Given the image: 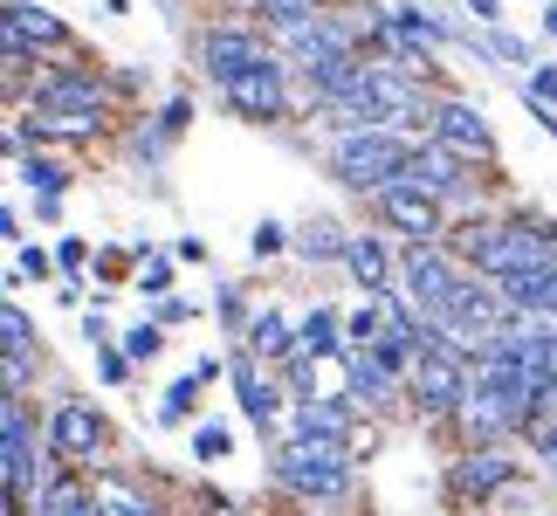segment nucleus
I'll use <instances>...</instances> for the list:
<instances>
[{
	"label": "nucleus",
	"instance_id": "nucleus-5",
	"mask_svg": "<svg viewBox=\"0 0 557 516\" xmlns=\"http://www.w3.org/2000/svg\"><path fill=\"white\" fill-rule=\"evenodd\" d=\"M406 393H413L426 414H461V400L475 393L468 385V365H461V352H447V344H434L413 372H406Z\"/></svg>",
	"mask_w": 557,
	"mask_h": 516
},
{
	"label": "nucleus",
	"instance_id": "nucleus-3",
	"mask_svg": "<svg viewBox=\"0 0 557 516\" xmlns=\"http://www.w3.org/2000/svg\"><path fill=\"white\" fill-rule=\"evenodd\" d=\"M351 462L358 447H337V441H289L283 455H275V482L289 489V496H345L351 489Z\"/></svg>",
	"mask_w": 557,
	"mask_h": 516
},
{
	"label": "nucleus",
	"instance_id": "nucleus-22",
	"mask_svg": "<svg viewBox=\"0 0 557 516\" xmlns=\"http://www.w3.org/2000/svg\"><path fill=\"white\" fill-rule=\"evenodd\" d=\"M351 406H385L393 400V372L372 358V352H351V393H345Z\"/></svg>",
	"mask_w": 557,
	"mask_h": 516
},
{
	"label": "nucleus",
	"instance_id": "nucleus-13",
	"mask_svg": "<svg viewBox=\"0 0 557 516\" xmlns=\"http://www.w3.org/2000/svg\"><path fill=\"white\" fill-rule=\"evenodd\" d=\"M234 111H248V118H262V124H275V118H289V83H283V70L275 62H262V70H248L242 83H234Z\"/></svg>",
	"mask_w": 557,
	"mask_h": 516
},
{
	"label": "nucleus",
	"instance_id": "nucleus-34",
	"mask_svg": "<svg viewBox=\"0 0 557 516\" xmlns=\"http://www.w3.org/2000/svg\"><path fill=\"white\" fill-rule=\"evenodd\" d=\"M138 290H145V296H165V290H173V262H165V255H159V262L138 275Z\"/></svg>",
	"mask_w": 557,
	"mask_h": 516
},
{
	"label": "nucleus",
	"instance_id": "nucleus-12",
	"mask_svg": "<svg viewBox=\"0 0 557 516\" xmlns=\"http://www.w3.org/2000/svg\"><path fill=\"white\" fill-rule=\"evenodd\" d=\"M289 434H296V441H337V447H358L351 400H304V406L289 414Z\"/></svg>",
	"mask_w": 557,
	"mask_h": 516
},
{
	"label": "nucleus",
	"instance_id": "nucleus-11",
	"mask_svg": "<svg viewBox=\"0 0 557 516\" xmlns=\"http://www.w3.org/2000/svg\"><path fill=\"white\" fill-rule=\"evenodd\" d=\"M379 213H385V228L413 234V242H434V234H441V200L420 193V186H406V180L379 193Z\"/></svg>",
	"mask_w": 557,
	"mask_h": 516
},
{
	"label": "nucleus",
	"instance_id": "nucleus-39",
	"mask_svg": "<svg viewBox=\"0 0 557 516\" xmlns=\"http://www.w3.org/2000/svg\"><path fill=\"white\" fill-rule=\"evenodd\" d=\"M544 35H557V0H550V8H544Z\"/></svg>",
	"mask_w": 557,
	"mask_h": 516
},
{
	"label": "nucleus",
	"instance_id": "nucleus-10",
	"mask_svg": "<svg viewBox=\"0 0 557 516\" xmlns=\"http://www.w3.org/2000/svg\"><path fill=\"white\" fill-rule=\"evenodd\" d=\"M461 172H468V159H461V152H447L441 138H420V145H413V165H406V186L434 193V200H455V193L468 186Z\"/></svg>",
	"mask_w": 557,
	"mask_h": 516
},
{
	"label": "nucleus",
	"instance_id": "nucleus-26",
	"mask_svg": "<svg viewBox=\"0 0 557 516\" xmlns=\"http://www.w3.org/2000/svg\"><path fill=\"white\" fill-rule=\"evenodd\" d=\"M21 180H28L41 200H62V193H70V172L49 165V159H21Z\"/></svg>",
	"mask_w": 557,
	"mask_h": 516
},
{
	"label": "nucleus",
	"instance_id": "nucleus-7",
	"mask_svg": "<svg viewBox=\"0 0 557 516\" xmlns=\"http://www.w3.org/2000/svg\"><path fill=\"white\" fill-rule=\"evenodd\" d=\"M269 62V49L255 41V28H207L200 35V70L221 83V90H234L248 70H262Z\"/></svg>",
	"mask_w": 557,
	"mask_h": 516
},
{
	"label": "nucleus",
	"instance_id": "nucleus-8",
	"mask_svg": "<svg viewBox=\"0 0 557 516\" xmlns=\"http://www.w3.org/2000/svg\"><path fill=\"white\" fill-rule=\"evenodd\" d=\"M434 138L447 145V152H461V159H496V138H488V124H482V111L468 97H441L434 103Z\"/></svg>",
	"mask_w": 557,
	"mask_h": 516
},
{
	"label": "nucleus",
	"instance_id": "nucleus-31",
	"mask_svg": "<svg viewBox=\"0 0 557 516\" xmlns=\"http://www.w3.org/2000/svg\"><path fill=\"white\" fill-rule=\"evenodd\" d=\"M289 242H296V234H289L283 221H262V228L248 234V255H255V262H262V255H275V248H289Z\"/></svg>",
	"mask_w": 557,
	"mask_h": 516
},
{
	"label": "nucleus",
	"instance_id": "nucleus-30",
	"mask_svg": "<svg viewBox=\"0 0 557 516\" xmlns=\"http://www.w3.org/2000/svg\"><path fill=\"white\" fill-rule=\"evenodd\" d=\"M227 447H234V441H227L221 420H200V427H193V455H200V462H221Z\"/></svg>",
	"mask_w": 557,
	"mask_h": 516
},
{
	"label": "nucleus",
	"instance_id": "nucleus-23",
	"mask_svg": "<svg viewBox=\"0 0 557 516\" xmlns=\"http://www.w3.org/2000/svg\"><path fill=\"white\" fill-rule=\"evenodd\" d=\"M248 344H255L262 358H296V331H289L283 310H262V317H255V324H248Z\"/></svg>",
	"mask_w": 557,
	"mask_h": 516
},
{
	"label": "nucleus",
	"instance_id": "nucleus-2",
	"mask_svg": "<svg viewBox=\"0 0 557 516\" xmlns=\"http://www.w3.org/2000/svg\"><path fill=\"white\" fill-rule=\"evenodd\" d=\"M550 248H557V234L537 228V221H488V228H468V262H475L482 275H496V283H509V275H523V269H537Z\"/></svg>",
	"mask_w": 557,
	"mask_h": 516
},
{
	"label": "nucleus",
	"instance_id": "nucleus-19",
	"mask_svg": "<svg viewBox=\"0 0 557 516\" xmlns=\"http://www.w3.org/2000/svg\"><path fill=\"white\" fill-rule=\"evenodd\" d=\"M324 352H351V344H345V317L331 304H317L304 317V331H296V358H324Z\"/></svg>",
	"mask_w": 557,
	"mask_h": 516
},
{
	"label": "nucleus",
	"instance_id": "nucleus-33",
	"mask_svg": "<svg viewBox=\"0 0 557 516\" xmlns=\"http://www.w3.org/2000/svg\"><path fill=\"white\" fill-rule=\"evenodd\" d=\"M14 275H21V283H28V275H35V283H49V275H55V262H49L41 248H21V255H14Z\"/></svg>",
	"mask_w": 557,
	"mask_h": 516
},
{
	"label": "nucleus",
	"instance_id": "nucleus-32",
	"mask_svg": "<svg viewBox=\"0 0 557 516\" xmlns=\"http://www.w3.org/2000/svg\"><path fill=\"white\" fill-rule=\"evenodd\" d=\"M523 97L550 111V103H557V62H530V90H523Z\"/></svg>",
	"mask_w": 557,
	"mask_h": 516
},
{
	"label": "nucleus",
	"instance_id": "nucleus-1",
	"mask_svg": "<svg viewBox=\"0 0 557 516\" xmlns=\"http://www.w3.org/2000/svg\"><path fill=\"white\" fill-rule=\"evenodd\" d=\"M406 165H413V145H406L399 132H385V124H358V132H345L331 145V172L345 180L351 193H379L406 180Z\"/></svg>",
	"mask_w": 557,
	"mask_h": 516
},
{
	"label": "nucleus",
	"instance_id": "nucleus-29",
	"mask_svg": "<svg viewBox=\"0 0 557 516\" xmlns=\"http://www.w3.org/2000/svg\"><path fill=\"white\" fill-rule=\"evenodd\" d=\"M159 352H165V331L159 324H132V331H124V358L145 365V358H159Z\"/></svg>",
	"mask_w": 557,
	"mask_h": 516
},
{
	"label": "nucleus",
	"instance_id": "nucleus-6",
	"mask_svg": "<svg viewBox=\"0 0 557 516\" xmlns=\"http://www.w3.org/2000/svg\"><path fill=\"white\" fill-rule=\"evenodd\" d=\"M49 455L62 468H83L90 455H103V414L90 400H62L55 420H49Z\"/></svg>",
	"mask_w": 557,
	"mask_h": 516
},
{
	"label": "nucleus",
	"instance_id": "nucleus-21",
	"mask_svg": "<svg viewBox=\"0 0 557 516\" xmlns=\"http://www.w3.org/2000/svg\"><path fill=\"white\" fill-rule=\"evenodd\" d=\"M35 103H83V111H103V83L83 76V70H55V76L35 90Z\"/></svg>",
	"mask_w": 557,
	"mask_h": 516
},
{
	"label": "nucleus",
	"instance_id": "nucleus-40",
	"mask_svg": "<svg viewBox=\"0 0 557 516\" xmlns=\"http://www.w3.org/2000/svg\"><path fill=\"white\" fill-rule=\"evenodd\" d=\"M207 516H242V509H234V503H207Z\"/></svg>",
	"mask_w": 557,
	"mask_h": 516
},
{
	"label": "nucleus",
	"instance_id": "nucleus-15",
	"mask_svg": "<svg viewBox=\"0 0 557 516\" xmlns=\"http://www.w3.org/2000/svg\"><path fill=\"white\" fill-rule=\"evenodd\" d=\"M345 269L358 275V290H366V296H393V255H385L379 234H351Z\"/></svg>",
	"mask_w": 557,
	"mask_h": 516
},
{
	"label": "nucleus",
	"instance_id": "nucleus-16",
	"mask_svg": "<svg viewBox=\"0 0 557 516\" xmlns=\"http://www.w3.org/2000/svg\"><path fill=\"white\" fill-rule=\"evenodd\" d=\"M304 262H345V248H351V234L331 221V213H310L304 228H296V242H289Z\"/></svg>",
	"mask_w": 557,
	"mask_h": 516
},
{
	"label": "nucleus",
	"instance_id": "nucleus-28",
	"mask_svg": "<svg viewBox=\"0 0 557 516\" xmlns=\"http://www.w3.org/2000/svg\"><path fill=\"white\" fill-rule=\"evenodd\" d=\"M393 35L399 41H441L447 28H441V21H426L420 8H393Z\"/></svg>",
	"mask_w": 557,
	"mask_h": 516
},
{
	"label": "nucleus",
	"instance_id": "nucleus-9",
	"mask_svg": "<svg viewBox=\"0 0 557 516\" xmlns=\"http://www.w3.org/2000/svg\"><path fill=\"white\" fill-rule=\"evenodd\" d=\"M461 434H468V447H496L503 434H509V427H530L523 414H517V406H509L503 393H488V385H475V393H468L461 400Z\"/></svg>",
	"mask_w": 557,
	"mask_h": 516
},
{
	"label": "nucleus",
	"instance_id": "nucleus-41",
	"mask_svg": "<svg viewBox=\"0 0 557 516\" xmlns=\"http://www.w3.org/2000/svg\"><path fill=\"white\" fill-rule=\"evenodd\" d=\"M550 393H557V358H550Z\"/></svg>",
	"mask_w": 557,
	"mask_h": 516
},
{
	"label": "nucleus",
	"instance_id": "nucleus-24",
	"mask_svg": "<svg viewBox=\"0 0 557 516\" xmlns=\"http://www.w3.org/2000/svg\"><path fill=\"white\" fill-rule=\"evenodd\" d=\"M97 503H103V516H159V503L138 496L124 476H103V482H97Z\"/></svg>",
	"mask_w": 557,
	"mask_h": 516
},
{
	"label": "nucleus",
	"instance_id": "nucleus-20",
	"mask_svg": "<svg viewBox=\"0 0 557 516\" xmlns=\"http://www.w3.org/2000/svg\"><path fill=\"white\" fill-rule=\"evenodd\" d=\"M8 35L35 41V49H55V41H70V28H62L49 8H35V0H8Z\"/></svg>",
	"mask_w": 557,
	"mask_h": 516
},
{
	"label": "nucleus",
	"instance_id": "nucleus-4",
	"mask_svg": "<svg viewBox=\"0 0 557 516\" xmlns=\"http://www.w3.org/2000/svg\"><path fill=\"white\" fill-rule=\"evenodd\" d=\"M399 283H406L399 296L420 310V324H441V317L461 304V290H468L461 269L447 262L441 242H413V248H406V255H399Z\"/></svg>",
	"mask_w": 557,
	"mask_h": 516
},
{
	"label": "nucleus",
	"instance_id": "nucleus-25",
	"mask_svg": "<svg viewBox=\"0 0 557 516\" xmlns=\"http://www.w3.org/2000/svg\"><path fill=\"white\" fill-rule=\"evenodd\" d=\"M207 379H213V358H200V365H193V372H186V379L173 385V393L159 400V420H165V427H173V420H186V414H193V400H200V385H207Z\"/></svg>",
	"mask_w": 557,
	"mask_h": 516
},
{
	"label": "nucleus",
	"instance_id": "nucleus-18",
	"mask_svg": "<svg viewBox=\"0 0 557 516\" xmlns=\"http://www.w3.org/2000/svg\"><path fill=\"white\" fill-rule=\"evenodd\" d=\"M35 516H103V503H97V489L83 476H62V482H49L35 496Z\"/></svg>",
	"mask_w": 557,
	"mask_h": 516
},
{
	"label": "nucleus",
	"instance_id": "nucleus-27",
	"mask_svg": "<svg viewBox=\"0 0 557 516\" xmlns=\"http://www.w3.org/2000/svg\"><path fill=\"white\" fill-rule=\"evenodd\" d=\"M0 337H8V352H21V358H35V344H41L21 304H8V310H0Z\"/></svg>",
	"mask_w": 557,
	"mask_h": 516
},
{
	"label": "nucleus",
	"instance_id": "nucleus-14",
	"mask_svg": "<svg viewBox=\"0 0 557 516\" xmlns=\"http://www.w3.org/2000/svg\"><path fill=\"white\" fill-rule=\"evenodd\" d=\"M517 476V462L496 455V447H468V455L447 468V482H455V496H496V489Z\"/></svg>",
	"mask_w": 557,
	"mask_h": 516
},
{
	"label": "nucleus",
	"instance_id": "nucleus-38",
	"mask_svg": "<svg viewBox=\"0 0 557 516\" xmlns=\"http://www.w3.org/2000/svg\"><path fill=\"white\" fill-rule=\"evenodd\" d=\"M544 275H550V304H557V248L544 255Z\"/></svg>",
	"mask_w": 557,
	"mask_h": 516
},
{
	"label": "nucleus",
	"instance_id": "nucleus-35",
	"mask_svg": "<svg viewBox=\"0 0 557 516\" xmlns=\"http://www.w3.org/2000/svg\"><path fill=\"white\" fill-rule=\"evenodd\" d=\"M28 379H35V365L21 358V352H8V400H21V393H28Z\"/></svg>",
	"mask_w": 557,
	"mask_h": 516
},
{
	"label": "nucleus",
	"instance_id": "nucleus-17",
	"mask_svg": "<svg viewBox=\"0 0 557 516\" xmlns=\"http://www.w3.org/2000/svg\"><path fill=\"white\" fill-rule=\"evenodd\" d=\"M227 372H234V406H242V414H248L255 427H269V420H275V400H283V393H275V385H269L262 372H255L248 358H234Z\"/></svg>",
	"mask_w": 557,
	"mask_h": 516
},
{
	"label": "nucleus",
	"instance_id": "nucleus-37",
	"mask_svg": "<svg viewBox=\"0 0 557 516\" xmlns=\"http://www.w3.org/2000/svg\"><path fill=\"white\" fill-rule=\"evenodd\" d=\"M468 14H475V21H488V28L503 21V8H496V0H468Z\"/></svg>",
	"mask_w": 557,
	"mask_h": 516
},
{
	"label": "nucleus",
	"instance_id": "nucleus-36",
	"mask_svg": "<svg viewBox=\"0 0 557 516\" xmlns=\"http://www.w3.org/2000/svg\"><path fill=\"white\" fill-rule=\"evenodd\" d=\"M83 262H90V248H83V242H62V248H55V269H62V275H76Z\"/></svg>",
	"mask_w": 557,
	"mask_h": 516
}]
</instances>
